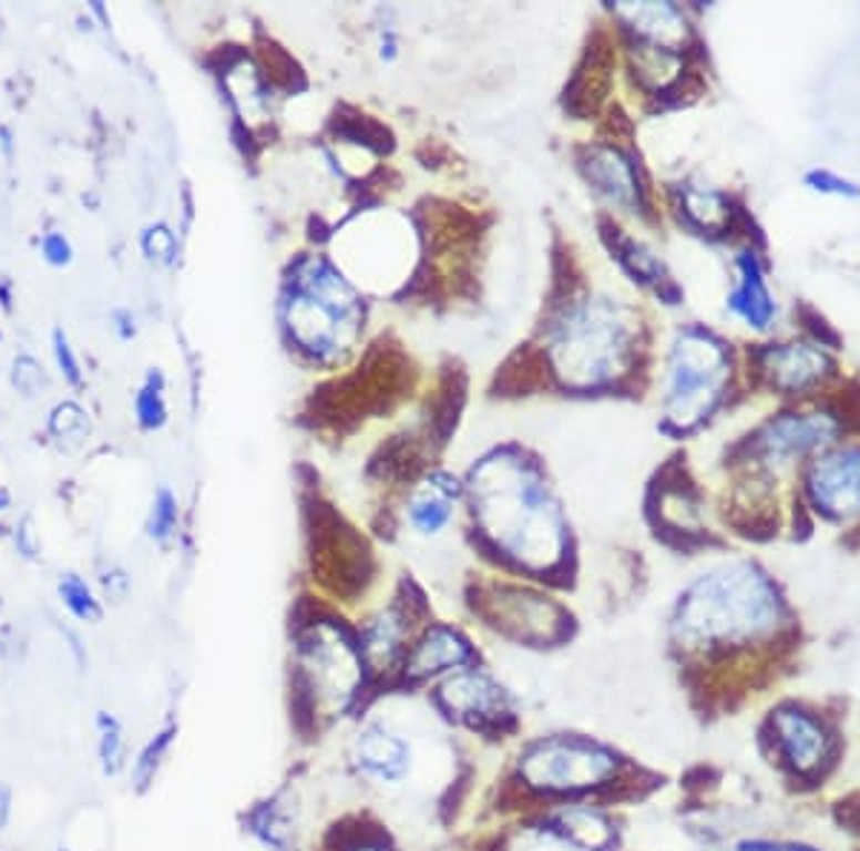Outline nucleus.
<instances>
[{"label": "nucleus", "instance_id": "obj_20", "mask_svg": "<svg viewBox=\"0 0 860 851\" xmlns=\"http://www.w3.org/2000/svg\"><path fill=\"white\" fill-rule=\"evenodd\" d=\"M617 14L637 32V38L648 47H659L674 52L686 41V21L683 12L672 3H625L617 7Z\"/></svg>", "mask_w": 860, "mask_h": 851}, {"label": "nucleus", "instance_id": "obj_1", "mask_svg": "<svg viewBox=\"0 0 860 851\" xmlns=\"http://www.w3.org/2000/svg\"><path fill=\"white\" fill-rule=\"evenodd\" d=\"M473 516L482 542L525 580H554L569 562V525L551 491L520 459L496 453L473 473Z\"/></svg>", "mask_w": 860, "mask_h": 851}, {"label": "nucleus", "instance_id": "obj_39", "mask_svg": "<svg viewBox=\"0 0 860 851\" xmlns=\"http://www.w3.org/2000/svg\"><path fill=\"white\" fill-rule=\"evenodd\" d=\"M7 648H9V645H7V630L0 628V657L7 654Z\"/></svg>", "mask_w": 860, "mask_h": 851}, {"label": "nucleus", "instance_id": "obj_38", "mask_svg": "<svg viewBox=\"0 0 860 851\" xmlns=\"http://www.w3.org/2000/svg\"><path fill=\"white\" fill-rule=\"evenodd\" d=\"M9 814H12V791L0 786V831L9 823Z\"/></svg>", "mask_w": 860, "mask_h": 851}, {"label": "nucleus", "instance_id": "obj_21", "mask_svg": "<svg viewBox=\"0 0 860 851\" xmlns=\"http://www.w3.org/2000/svg\"><path fill=\"white\" fill-rule=\"evenodd\" d=\"M459 496L457 479L451 473H430L422 491L410 499L408 525L419 536H439L453 520V499Z\"/></svg>", "mask_w": 860, "mask_h": 851}, {"label": "nucleus", "instance_id": "obj_29", "mask_svg": "<svg viewBox=\"0 0 860 851\" xmlns=\"http://www.w3.org/2000/svg\"><path fill=\"white\" fill-rule=\"evenodd\" d=\"M175 525H178V505H175L173 493L164 488V491H158V496H155L153 516H150V536H153L155 542H167L175 533Z\"/></svg>", "mask_w": 860, "mask_h": 851}, {"label": "nucleus", "instance_id": "obj_22", "mask_svg": "<svg viewBox=\"0 0 860 851\" xmlns=\"http://www.w3.org/2000/svg\"><path fill=\"white\" fill-rule=\"evenodd\" d=\"M737 267H740V284L729 296V307L743 321H749V327L766 330L771 325V316H775V301L766 290L764 270H760L755 253H740Z\"/></svg>", "mask_w": 860, "mask_h": 851}, {"label": "nucleus", "instance_id": "obj_35", "mask_svg": "<svg viewBox=\"0 0 860 851\" xmlns=\"http://www.w3.org/2000/svg\"><path fill=\"white\" fill-rule=\"evenodd\" d=\"M735 851H820L815 845L791 843V840H740Z\"/></svg>", "mask_w": 860, "mask_h": 851}, {"label": "nucleus", "instance_id": "obj_25", "mask_svg": "<svg viewBox=\"0 0 860 851\" xmlns=\"http://www.w3.org/2000/svg\"><path fill=\"white\" fill-rule=\"evenodd\" d=\"M683 198V213L688 215V222L697 224L703 229H717L726 222V202L723 195L708 187H697V184H688L680 193Z\"/></svg>", "mask_w": 860, "mask_h": 851}, {"label": "nucleus", "instance_id": "obj_3", "mask_svg": "<svg viewBox=\"0 0 860 851\" xmlns=\"http://www.w3.org/2000/svg\"><path fill=\"white\" fill-rule=\"evenodd\" d=\"M290 643V711L301 734L321 737L373 706L379 694L356 625L339 614L313 611L293 625Z\"/></svg>", "mask_w": 860, "mask_h": 851}, {"label": "nucleus", "instance_id": "obj_11", "mask_svg": "<svg viewBox=\"0 0 860 851\" xmlns=\"http://www.w3.org/2000/svg\"><path fill=\"white\" fill-rule=\"evenodd\" d=\"M760 742L769 746L771 760L795 780H820L838 760L835 726L800 703L771 708L760 728Z\"/></svg>", "mask_w": 860, "mask_h": 851}, {"label": "nucleus", "instance_id": "obj_32", "mask_svg": "<svg viewBox=\"0 0 860 851\" xmlns=\"http://www.w3.org/2000/svg\"><path fill=\"white\" fill-rule=\"evenodd\" d=\"M12 385L21 390L23 396H35L38 390L47 385L43 367L38 365L32 356H18V359H14V370H12Z\"/></svg>", "mask_w": 860, "mask_h": 851}, {"label": "nucleus", "instance_id": "obj_19", "mask_svg": "<svg viewBox=\"0 0 860 851\" xmlns=\"http://www.w3.org/2000/svg\"><path fill=\"white\" fill-rule=\"evenodd\" d=\"M583 170L591 184L597 187V193L605 195L611 204L632 209V213L643 204V189H639L634 161L617 146H591L588 158L583 161Z\"/></svg>", "mask_w": 860, "mask_h": 851}, {"label": "nucleus", "instance_id": "obj_10", "mask_svg": "<svg viewBox=\"0 0 860 851\" xmlns=\"http://www.w3.org/2000/svg\"><path fill=\"white\" fill-rule=\"evenodd\" d=\"M345 760L350 775L379 791H399L413 782L419 771L417 737L390 717L370 706L350 722L345 742Z\"/></svg>", "mask_w": 860, "mask_h": 851}, {"label": "nucleus", "instance_id": "obj_2", "mask_svg": "<svg viewBox=\"0 0 860 851\" xmlns=\"http://www.w3.org/2000/svg\"><path fill=\"white\" fill-rule=\"evenodd\" d=\"M784 614L775 582L751 562H731L700 574L677 596L668 634L686 659L720 665L775 637Z\"/></svg>", "mask_w": 860, "mask_h": 851}, {"label": "nucleus", "instance_id": "obj_7", "mask_svg": "<svg viewBox=\"0 0 860 851\" xmlns=\"http://www.w3.org/2000/svg\"><path fill=\"white\" fill-rule=\"evenodd\" d=\"M361 307L350 284L325 262H307L287 301V327L313 356H339L356 336Z\"/></svg>", "mask_w": 860, "mask_h": 851}, {"label": "nucleus", "instance_id": "obj_17", "mask_svg": "<svg viewBox=\"0 0 860 851\" xmlns=\"http://www.w3.org/2000/svg\"><path fill=\"white\" fill-rule=\"evenodd\" d=\"M838 422L826 413H784L766 422L755 439V448L769 462L803 457L812 448L832 442Z\"/></svg>", "mask_w": 860, "mask_h": 851}, {"label": "nucleus", "instance_id": "obj_33", "mask_svg": "<svg viewBox=\"0 0 860 851\" xmlns=\"http://www.w3.org/2000/svg\"><path fill=\"white\" fill-rule=\"evenodd\" d=\"M135 408H139V419L144 428H161L164 419H167V410H164V402H161V393L150 385L139 393L135 399Z\"/></svg>", "mask_w": 860, "mask_h": 851}, {"label": "nucleus", "instance_id": "obj_30", "mask_svg": "<svg viewBox=\"0 0 860 851\" xmlns=\"http://www.w3.org/2000/svg\"><path fill=\"white\" fill-rule=\"evenodd\" d=\"M86 430H90V422H86L84 410L72 402L58 404L55 413H52V433H55V437L81 439Z\"/></svg>", "mask_w": 860, "mask_h": 851}, {"label": "nucleus", "instance_id": "obj_13", "mask_svg": "<svg viewBox=\"0 0 860 851\" xmlns=\"http://www.w3.org/2000/svg\"><path fill=\"white\" fill-rule=\"evenodd\" d=\"M482 663V650L465 628L444 619H428L410 643L393 694H424L448 674Z\"/></svg>", "mask_w": 860, "mask_h": 851}, {"label": "nucleus", "instance_id": "obj_24", "mask_svg": "<svg viewBox=\"0 0 860 851\" xmlns=\"http://www.w3.org/2000/svg\"><path fill=\"white\" fill-rule=\"evenodd\" d=\"M98 728V760H101V771L106 777L121 775L126 766V731L124 722L115 714L98 711L95 717Z\"/></svg>", "mask_w": 860, "mask_h": 851}, {"label": "nucleus", "instance_id": "obj_28", "mask_svg": "<svg viewBox=\"0 0 860 851\" xmlns=\"http://www.w3.org/2000/svg\"><path fill=\"white\" fill-rule=\"evenodd\" d=\"M58 591H61L63 605H66L78 619H84V623H101L104 611H101V603H98L95 594H92L90 585H86L81 576L66 574L61 580V588Z\"/></svg>", "mask_w": 860, "mask_h": 851}, {"label": "nucleus", "instance_id": "obj_27", "mask_svg": "<svg viewBox=\"0 0 860 851\" xmlns=\"http://www.w3.org/2000/svg\"><path fill=\"white\" fill-rule=\"evenodd\" d=\"M325 851H399L390 834L379 826H356L350 831H339V838Z\"/></svg>", "mask_w": 860, "mask_h": 851}, {"label": "nucleus", "instance_id": "obj_8", "mask_svg": "<svg viewBox=\"0 0 860 851\" xmlns=\"http://www.w3.org/2000/svg\"><path fill=\"white\" fill-rule=\"evenodd\" d=\"M471 603L485 628L520 648H560L574 634L571 611L531 582L491 580L477 591Z\"/></svg>", "mask_w": 860, "mask_h": 851}, {"label": "nucleus", "instance_id": "obj_37", "mask_svg": "<svg viewBox=\"0 0 860 851\" xmlns=\"http://www.w3.org/2000/svg\"><path fill=\"white\" fill-rule=\"evenodd\" d=\"M43 253L52 264L70 262V244L63 242V236H47L43 238Z\"/></svg>", "mask_w": 860, "mask_h": 851}, {"label": "nucleus", "instance_id": "obj_34", "mask_svg": "<svg viewBox=\"0 0 860 851\" xmlns=\"http://www.w3.org/2000/svg\"><path fill=\"white\" fill-rule=\"evenodd\" d=\"M144 249L150 258H158V262H170L175 253V236L167 227H153L144 236Z\"/></svg>", "mask_w": 860, "mask_h": 851}, {"label": "nucleus", "instance_id": "obj_31", "mask_svg": "<svg viewBox=\"0 0 860 851\" xmlns=\"http://www.w3.org/2000/svg\"><path fill=\"white\" fill-rule=\"evenodd\" d=\"M806 187L815 189V193L826 195H843V198H860V187L852 181L840 178V175L829 173V170H812L806 175Z\"/></svg>", "mask_w": 860, "mask_h": 851}, {"label": "nucleus", "instance_id": "obj_6", "mask_svg": "<svg viewBox=\"0 0 860 851\" xmlns=\"http://www.w3.org/2000/svg\"><path fill=\"white\" fill-rule=\"evenodd\" d=\"M422 697L444 726L479 740H508L516 737L522 728L520 697L485 663L448 674Z\"/></svg>", "mask_w": 860, "mask_h": 851}, {"label": "nucleus", "instance_id": "obj_26", "mask_svg": "<svg viewBox=\"0 0 860 851\" xmlns=\"http://www.w3.org/2000/svg\"><path fill=\"white\" fill-rule=\"evenodd\" d=\"M614 253H617L620 264H623L625 270L632 273L634 278H639V281H659V276H663V264H659V258L654 256L648 247L634 242V238H617Z\"/></svg>", "mask_w": 860, "mask_h": 851}, {"label": "nucleus", "instance_id": "obj_14", "mask_svg": "<svg viewBox=\"0 0 860 851\" xmlns=\"http://www.w3.org/2000/svg\"><path fill=\"white\" fill-rule=\"evenodd\" d=\"M605 800H571L528 814V826L574 851H617L620 823Z\"/></svg>", "mask_w": 860, "mask_h": 851}, {"label": "nucleus", "instance_id": "obj_40", "mask_svg": "<svg viewBox=\"0 0 860 851\" xmlns=\"http://www.w3.org/2000/svg\"><path fill=\"white\" fill-rule=\"evenodd\" d=\"M7 502H9V496L3 491H0V505H7Z\"/></svg>", "mask_w": 860, "mask_h": 851}, {"label": "nucleus", "instance_id": "obj_18", "mask_svg": "<svg viewBox=\"0 0 860 851\" xmlns=\"http://www.w3.org/2000/svg\"><path fill=\"white\" fill-rule=\"evenodd\" d=\"M760 373L769 379L771 388L784 393L812 388L820 379L832 373V359L815 345H771L757 353Z\"/></svg>", "mask_w": 860, "mask_h": 851}, {"label": "nucleus", "instance_id": "obj_15", "mask_svg": "<svg viewBox=\"0 0 860 851\" xmlns=\"http://www.w3.org/2000/svg\"><path fill=\"white\" fill-rule=\"evenodd\" d=\"M806 491L826 520L847 522L860 513V448H835L806 471Z\"/></svg>", "mask_w": 860, "mask_h": 851}, {"label": "nucleus", "instance_id": "obj_12", "mask_svg": "<svg viewBox=\"0 0 860 851\" xmlns=\"http://www.w3.org/2000/svg\"><path fill=\"white\" fill-rule=\"evenodd\" d=\"M424 623L428 619H424L422 605L408 591L390 596L388 603H382L376 611H370L361 623H356L361 654H365V663H368L379 697L393 694L410 643Z\"/></svg>", "mask_w": 860, "mask_h": 851}, {"label": "nucleus", "instance_id": "obj_9", "mask_svg": "<svg viewBox=\"0 0 860 851\" xmlns=\"http://www.w3.org/2000/svg\"><path fill=\"white\" fill-rule=\"evenodd\" d=\"M729 379V350L706 330H683L668 361L666 419L680 430L694 428L720 402Z\"/></svg>", "mask_w": 860, "mask_h": 851}, {"label": "nucleus", "instance_id": "obj_23", "mask_svg": "<svg viewBox=\"0 0 860 851\" xmlns=\"http://www.w3.org/2000/svg\"><path fill=\"white\" fill-rule=\"evenodd\" d=\"M175 737H178V722L170 720L164 722V726H161L158 731L144 742V746H141V751L135 755V760H132V771H130L132 789L139 791V794H146V791L155 786L161 769H164V762H167L170 751H173Z\"/></svg>", "mask_w": 860, "mask_h": 851}, {"label": "nucleus", "instance_id": "obj_16", "mask_svg": "<svg viewBox=\"0 0 860 851\" xmlns=\"http://www.w3.org/2000/svg\"><path fill=\"white\" fill-rule=\"evenodd\" d=\"M244 834L264 851H301L305 845V806L293 789L264 794L242 814Z\"/></svg>", "mask_w": 860, "mask_h": 851}, {"label": "nucleus", "instance_id": "obj_36", "mask_svg": "<svg viewBox=\"0 0 860 851\" xmlns=\"http://www.w3.org/2000/svg\"><path fill=\"white\" fill-rule=\"evenodd\" d=\"M55 353H58V361H61V367H63V373H66V379H70L72 385H78V381H81V373H78V361H75V356H72L70 345H66V336H63L61 330H55Z\"/></svg>", "mask_w": 860, "mask_h": 851}, {"label": "nucleus", "instance_id": "obj_4", "mask_svg": "<svg viewBox=\"0 0 860 851\" xmlns=\"http://www.w3.org/2000/svg\"><path fill=\"white\" fill-rule=\"evenodd\" d=\"M639 766L594 734L542 731L520 740L508 760L505 794L531 814L571 800H620L637 791Z\"/></svg>", "mask_w": 860, "mask_h": 851}, {"label": "nucleus", "instance_id": "obj_5", "mask_svg": "<svg viewBox=\"0 0 860 851\" xmlns=\"http://www.w3.org/2000/svg\"><path fill=\"white\" fill-rule=\"evenodd\" d=\"M628 353V327L605 298L571 307L551 336V361L565 385L594 388L614 379Z\"/></svg>", "mask_w": 860, "mask_h": 851}]
</instances>
